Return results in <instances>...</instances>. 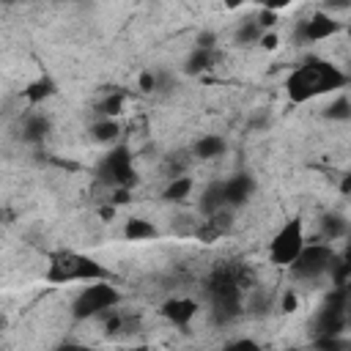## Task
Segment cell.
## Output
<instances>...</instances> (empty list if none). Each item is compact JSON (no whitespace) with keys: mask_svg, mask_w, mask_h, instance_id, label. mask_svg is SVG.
Returning a JSON list of instances; mask_svg holds the SVG:
<instances>
[{"mask_svg":"<svg viewBox=\"0 0 351 351\" xmlns=\"http://www.w3.org/2000/svg\"><path fill=\"white\" fill-rule=\"evenodd\" d=\"M302 250H304V230H302V219L293 217V219H288V222L277 230V236L271 239L269 258H271V263H277V266H291V263L302 255Z\"/></svg>","mask_w":351,"mask_h":351,"instance_id":"obj_4","label":"cell"},{"mask_svg":"<svg viewBox=\"0 0 351 351\" xmlns=\"http://www.w3.org/2000/svg\"><path fill=\"white\" fill-rule=\"evenodd\" d=\"M96 110L101 112V118L115 121V115H121V110H123V96H121V93H112V96H107Z\"/></svg>","mask_w":351,"mask_h":351,"instance_id":"obj_21","label":"cell"},{"mask_svg":"<svg viewBox=\"0 0 351 351\" xmlns=\"http://www.w3.org/2000/svg\"><path fill=\"white\" fill-rule=\"evenodd\" d=\"M211 63H214V52H208V49H195V52L189 55V60H186V74H200V71H206Z\"/></svg>","mask_w":351,"mask_h":351,"instance_id":"obj_18","label":"cell"},{"mask_svg":"<svg viewBox=\"0 0 351 351\" xmlns=\"http://www.w3.org/2000/svg\"><path fill=\"white\" fill-rule=\"evenodd\" d=\"M99 214H101L104 219H112V214H115V206H104V208H101Z\"/></svg>","mask_w":351,"mask_h":351,"instance_id":"obj_35","label":"cell"},{"mask_svg":"<svg viewBox=\"0 0 351 351\" xmlns=\"http://www.w3.org/2000/svg\"><path fill=\"white\" fill-rule=\"evenodd\" d=\"M55 90H58V85H55L52 77H38V80H33V82L22 90V96H25V101H30V104H41L44 99L55 96Z\"/></svg>","mask_w":351,"mask_h":351,"instance_id":"obj_13","label":"cell"},{"mask_svg":"<svg viewBox=\"0 0 351 351\" xmlns=\"http://www.w3.org/2000/svg\"><path fill=\"white\" fill-rule=\"evenodd\" d=\"M313 348L315 351H346V343L337 335H321V337H315Z\"/></svg>","mask_w":351,"mask_h":351,"instance_id":"obj_22","label":"cell"},{"mask_svg":"<svg viewBox=\"0 0 351 351\" xmlns=\"http://www.w3.org/2000/svg\"><path fill=\"white\" fill-rule=\"evenodd\" d=\"M282 310H285V313H293V310H296V293H293V291H285V296H282Z\"/></svg>","mask_w":351,"mask_h":351,"instance_id":"obj_31","label":"cell"},{"mask_svg":"<svg viewBox=\"0 0 351 351\" xmlns=\"http://www.w3.org/2000/svg\"><path fill=\"white\" fill-rule=\"evenodd\" d=\"M123 236H126L129 241H148V239H156L159 230H156L148 219H143V217H132V219L126 222V228H123Z\"/></svg>","mask_w":351,"mask_h":351,"instance_id":"obj_14","label":"cell"},{"mask_svg":"<svg viewBox=\"0 0 351 351\" xmlns=\"http://www.w3.org/2000/svg\"><path fill=\"white\" fill-rule=\"evenodd\" d=\"M118 302H121V293L112 282H88L77 293V299L71 304V313H74V318L82 321V318H93V315H101V313L112 310Z\"/></svg>","mask_w":351,"mask_h":351,"instance_id":"obj_3","label":"cell"},{"mask_svg":"<svg viewBox=\"0 0 351 351\" xmlns=\"http://www.w3.org/2000/svg\"><path fill=\"white\" fill-rule=\"evenodd\" d=\"M222 351H261V346H258L255 340H250V337H241V340H236V343L225 346Z\"/></svg>","mask_w":351,"mask_h":351,"instance_id":"obj_26","label":"cell"},{"mask_svg":"<svg viewBox=\"0 0 351 351\" xmlns=\"http://www.w3.org/2000/svg\"><path fill=\"white\" fill-rule=\"evenodd\" d=\"M44 280L52 285H66V282H112L115 274L104 269L99 261L71 252V250H58L49 255Z\"/></svg>","mask_w":351,"mask_h":351,"instance_id":"obj_2","label":"cell"},{"mask_svg":"<svg viewBox=\"0 0 351 351\" xmlns=\"http://www.w3.org/2000/svg\"><path fill=\"white\" fill-rule=\"evenodd\" d=\"M324 230H326V236H329V239H337V236L346 230V225H343V219H340V217H326Z\"/></svg>","mask_w":351,"mask_h":351,"instance_id":"obj_25","label":"cell"},{"mask_svg":"<svg viewBox=\"0 0 351 351\" xmlns=\"http://www.w3.org/2000/svg\"><path fill=\"white\" fill-rule=\"evenodd\" d=\"M340 192H343V195H351V176H346V178H343V184H340Z\"/></svg>","mask_w":351,"mask_h":351,"instance_id":"obj_34","label":"cell"},{"mask_svg":"<svg viewBox=\"0 0 351 351\" xmlns=\"http://www.w3.org/2000/svg\"><path fill=\"white\" fill-rule=\"evenodd\" d=\"M140 90H145V93L156 90V74L154 71H143L140 74Z\"/></svg>","mask_w":351,"mask_h":351,"instance_id":"obj_28","label":"cell"},{"mask_svg":"<svg viewBox=\"0 0 351 351\" xmlns=\"http://www.w3.org/2000/svg\"><path fill=\"white\" fill-rule=\"evenodd\" d=\"M348 74H343L337 66L326 63V60H304L302 66H296L288 80H285V93L293 104H302V101H310L321 93H332V90H340L348 85Z\"/></svg>","mask_w":351,"mask_h":351,"instance_id":"obj_1","label":"cell"},{"mask_svg":"<svg viewBox=\"0 0 351 351\" xmlns=\"http://www.w3.org/2000/svg\"><path fill=\"white\" fill-rule=\"evenodd\" d=\"M337 266V258L329 247L324 244H310L302 250V255L291 263V271L293 277L299 280H315V277H324L326 271H332Z\"/></svg>","mask_w":351,"mask_h":351,"instance_id":"obj_5","label":"cell"},{"mask_svg":"<svg viewBox=\"0 0 351 351\" xmlns=\"http://www.w3.org/2000/svg\"><path fill=\"white\" fill-rule=\"evenodd\" d=\"M261 36H263V27H261L258 22H247V25L239 30L236 41H239V44H250V41H261Z\"/></svg>","mask_w":351,"mask_h":351,"instance_id":"obj_23","label":"cell"},{"mask_svg":"<svg viewBox=\"0 0 351 351\" xmlns=\"http://www.w3.org/2000/svg\"><path fill=\"white\" fill-rule=\"evenodd\" d=\"M118 123L115 121H110V118H101V121H96L93 123V137L99 140V143H112L115 137H118Z\"/></svg>","mask_w":351,"mask_h":351,"instance_id":"obj_19","label":"cell"},{"mask_svg":"<svg viewBox=\"0 0 351 351\" xmlns=\"http://www.w3.org/2000/svg\"><path fill=\"white\" fill-rule=\"evenodd\" d=\"M258 44H261L266 52H271V49H277V44H280V41H277V36H274V33H263Z\"/></svg>","mask_w":351,"mask_h":351,"instance_id":"obj_30","label":"cell"},{"mask_svg":"<svg viewBox=\"0 0 351 351\" xmlns=\"http://www.w3.org/2000/svg\"><path fill=\"white\" fill-rule=\"evenodd\" d=\"M252 189H255V181L247 173H239V176L228 178L225 181V203H228V208L247 203V197L252 195Z\"/></svg>","mask_w":351,"mask_h":351,"instance_id":"obj_11","label":"cell"},{"mask_svg":"<svg viewBox=\"0 0 351 351\" xmlns=\"http://www.w3.org/2000/svg\"><path fill=\"white\" fill-rule=\"evenodd\" d=\"M162 315H165L170 324L186 329L189 321L197 315V302H192V299H167V302L162 304Z\"/></svg>","mask_w":351,"mask_h":351,"instance_id":"obj_10","label":"cell"},{"mask_svg":"<svg viewBox=\"0 0 351 351\" xmlns=\"http://www.w3.org/2000/svg\"><path fill=\"white\" fill-rule=\"evenodd\" d=\"M197 206H200V211L206 217H214L217 211L228 208V203H225V184H208L206 192L200 195V203Z\"/></svg>","mask_w":351,"mask_h":351,"instance_id":"obj_12","label":"cell"},{"mask_svg":"<svg viewBox=\"0 0 351 351\" xmlns=\"http://www.w3.org/2000/svg\"><path fill=\"white\" fill-rule=\"evenodd\" d=\"M324 115L329 118V121H348L351 118V101L348 99H335L329 107H324Z\"/></svg>","mask_w":351,"mask_h":351,"instance_id":"obj_20","label":"cell"},{"mask_svg":"<svg viewBox=\"0 0 351 351\" xmlns=\"http://www.w3.org/2000/svg\"><path fill=\"white\" fill-rule=\"evenodd\" d=\"M211 302L219 321H230L239 315V282L228 274L217 277L211 285Z\"/></svg>","mask_w":351,"mask_h":351,"instance_id":"obj_7","label":"cell"},{"mask_svg":"<svg viewBox=\"0 0 351 351\" xmlns=\"http://www.w3.org/2000/svg\"><path fill=\"white\" fill-rule=\"evenodd\" d=\"M47 132H49V121H47L44 115H30V118L25 121V126H22V137H25L27 143L44 140Z\"/></svg>","mask_w":351,"mask_h":351,"instance_id":"obj_16","label":"cell"},{"mask_svg":"<svg viewBox=\"0 0 351 351\" xmlns=\"http://www.w3.org/2000/svg\"><path fill=\"white\" fill-rule=\"evenodd\" d=\"M214 44H217V36H214L211 30H206V33L197 36V49H208V52H214Z\"/></svg>","mask_w":351,"mask_h":351,"instance_id":"obj_27","label":"cell"},{"mask_svg":"<svg viewBox=\"0 0 351 351\" xmlns=\"http://www.w3.org/2000/svg\"><path fill=\"white\" fill-rule=\"evenodd\" d=\"M274 22H277V16H274V11H269V8H263V11H261V16H258V25H261V27L266 30V27H271Z\"/></svg>","mask_w":351,"mask_h":351,"instance_id":"obj_29","label":"cell"},{"mask_svg":"<svg viewBox=\"0 0 351 351\" xmlns=\"http://www.w3.org/2000/svg\"><path fill=\"white\" fill-rule=\"evenodd\" d=\"M99 178L107 181V184H112V186H118V189H129V186L137 181V178H134V170H132V154H129L126 145L112 148V151L101 159V165H99Z\"/></svg>","mask_w":351,"mask_h":351,"instance_id":"obj_6","label":"cell"},{"mask_svg":"<svg viewBox=\"0 0 351 351\" xmlns=\"http://www.w3.org/2000/svg\"><path fill=\"white\" fill-rule=\"evenodd\" d=\"M112 203H115V206H123V203H129V189H115V195H112Z\"/></svg>","mask_w":351,"mask_h":351,"instance_id":"obj_32","label":"cell"},{"mask_svg":"<svg viewBox=\"0 0 351 351\" xmlns=\"http://www.w3.org/2000/svg\"><path fill=\"white\" fill-rule=\"evenodd\" d=\"M315 332H318V337L321 335H340L343 329H346V318H343V299H340V291H335L329 299H326V304L321 307V313L315 315Z\"/></svg>","mask_w":351,"mask_h":351,"instance_id":"obj_8","label":"cell"},{"mask_svg":"<svg viewBox=\"0 0 351 351\" xmlns=\"http://www.w3.org/2000/svg\"><path fill=\"white\" fill-rule=\"evenodd\" d=\"M189 192H192V178H186V176H178V178H173L170 184H167V189H165V200L167 203H181V200H186L189 197Z\"/></svg>","mask_w":351,"mask_h":351,"instance_id":"obj_17","label":"cell"},{"mask_svg":"<svg viewBox=\"0 0 351 351\" xmlns=\"http://www.w3.org/2000/svg\"><path fill=\"white\" fill-rule=\"evenodd\" d=\"M337 30H340V22L332 19L329 14L318 11V14H313L307 22H302V25L296 27V38H299V41H324V38L335 36Z\"/></svg>","mask_w":351,"mask_h":351,"instance_id":"obj_9","label":"cell"},{"mask_svg":"<svg viewBox=\"0 0 351 351\" xmlns=\"http://www.w3.org/2000/svg\"><path fill=\"white\" fill-rule=\"evenodd\" d=\"M225 154V140L217 137V134H206L195 143V156L197 159H217Z\"/></svg>","mask_w":351,"mask_h":351,"instance_id":"obj_15","label":"cell"},{"mask_svg":"<svg viewBox=\"0 0 351 351\" xmlns=\"http://www.w3.org/2000/svg\"><path fill=\"white\" fill-rule=\"evenodd\" d=\"M55 351H90V348H85V346H77V343H63V346H58Z\"/></svg>","mask_w":351,"mask_h":351,"instance_id":"obj_33","label":"cell"},{"mask_svg":"<svg viewBox=\"0 0 351 351\" xmlns=\"http://www.w3.org/2000/svg\"><path fill=\"white\" fill-rule=\"evenodd\" d=\"M134 351H148V348H145V346H137V348H134Z\"/></svg>","mask_w":351,"mask_h":351,"instance_id":"obj_36","label":"cell"},{"mask_svg":"<svg viewBox=\"0 0 351 351\" xmlns=\"http://www.w3.org/2000/svg\"><path fill=\"white\" fill-rule=\"evenodd\" d=\"M340 299H343V318H346V329H351V280L340 282Z\"/></svg>","mask_w":351,"mask_h":351,"instance_id":"obj_24","label":"cell"}]
</instances>
